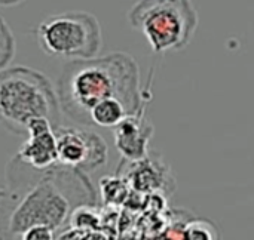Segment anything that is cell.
<instances>
[{
	"label": "cell",
	"instance_id": "1",
	"mask_svg": "<svg viewBox=\"0 0 254 240\" xmlns=\"http://www.w3.org/2000/svg\"><path fill=\"white\" fill-rule=\"evenodd\" d=\"M152 74L144 89L140 88L137 61L125 52L106 56L71 59L63 67L57 82L60 110L82 125H89V110L107 98L119 99L128 113L149 105L152 98Z\"/></svg>",
	"mask_w": 254,
	"mask_h": 240
},
{
	"label": "cell",
	"instance_id": "2",
	"mask_svg": "<svg viewBox=\"0 0 254 240\" xmlns=\"http://www.w3.org/2000/svg\"><path fill=\"white\" fill-rule=\"evenodd\" d=\"M40 177L33 180L25 192H0V209L4 215L6 236H21L33 226H48L54 232L60 229L71 211V193L92 190L85 172L64 166H52L40 171Z\"/></svg>",
	"mask_w": 254,
	"mask_h": 240
},
{
	"label": "cell",
	"instance_id": "3",
	"mask_svg": "<svg viewBox=\"0 0 254 240\" xmlns=\"http://www.w3.org/2000/svg\"><path fill=\"white\" fill-rule=\"evenodd\" d=\"M60 104L51 80L24 65L0 70V123L16 135H24L31 119L45 117L60 125Z\"/></svg>",
	"mask_w": 254,
	"mask_h": 240
},
{
	"label": "cell",
	"instance_id": "4",
	"mask_svg": "<svg viewBox=\"0 0 254 240\" xmlns=\"http://www.w3.org/2000/svg\"><path fill=\"white\" fill-rule=\"evenodd\" d=\"M155 53L186 48L198 27V12L192 0H138L128 13Z\"/></svg>",
	"mask_w": 254,
	"mask_h": 240
},
{
	"label": "cell",
	"instance_id": "5",
	"mask_svg": "<svg viewBox=\"0 0 254 240\" xmlns=\"http://www.w3.org/2000/svg\"><path fill=\"white\" fill-rule=\"evenodd\" d=\"M36 39L45 53L67 59L94 58L103 45L98 19L82 10L48 16L39 24Z\"/></svg>",
	"mask_w": 254,
	"mask_h": 240
},
{
	"label": "cell",
	"instance_id": "6",
	"mask_svg": "<svg viewBox=\"0 0 254 240\" xmlns=\"http://www.w3.org/2000/svg\"><path fill=\"white\" fill-rule=\"evenodd\" d=\"M57 163L82 172L94 171L107 162V144L98 134L76 126H55Z\"/></svg>",
	"mask_w": 254,
	"mask_h": 240
},
{
	"label": "cell",
	"instance_id": "7",
	"mask_svg": "<svg viewBox=\"0 0 254 240\" xmlns=\"http://www.w3.org/2000/svg\"><path fill=\"white\" fill-rule=\"evenodd\" d=\"M118 175L128 183L129 189L140 193L173 192L174 187L171 168L159 154L147 153L138 160H124L118 169Z\"/></svg>",
	"mask_w": 254,
	"mask_h": 240
},
{
	"label": "cell",
	"instance_id": "8",
	"mask_svg": "<svg viewBox=\"0 0 254 240\" xmlns=\"http://www.w3.org/2000/svg\"><path fill=\"white\" fill-rule=\"evenodd\" d=\"M54 128L55 126L45 117L31 119L25 128L28 138L21 145L15 157L37 171L57 166V141Z\"/></svg>",
	"mask_w": 254,
	"mask_h": 240
},
{
	"label": "cell",
	"instance_id": "9",
	"mask_svg": "<svg viewBox=\"0 0 254 240\" xmlns=\"http://www.w3.org/2000/svg\"><path fill=\"white\" fill-rule=\"evenodd\" d=\"M146 110L147 105L135 113L127 114L113 128L115 145L125 160H138L149 153L153 125L146 117Z\"/></svg>",
	"mask_w": 254,
	"mask_h": 240
},
{
	"label": "cell",
	"instance_id": "10",
	"mask_svg": "<svg viewBox=\"0 0 254 240\" xmlns=\"http://www.w3.org/2000/svg\"><path fill=\"white\" fill-rule=\"evenodd\" d=\"M128 113L125 105L116 98H107L95 104L88 114L89 125L100 128H115Z\"/></svg>",
	"mask_w": 254,
	"mask_h": 240
},
{
	"label": "cell",
	"instance_id": "11",
	"mask_svg": "<svg viewBox=\"0 0 254 240\" xmlns=\"http://www.w3.org/2000/svg\"><path fill=\"white\" fill-rule=\"evenodd\" d=\"M128 192H129V186L121 175L104 177L101 180V193H103V199L107 203L125 202L128 197Z\"/></svg>",
	"mask_w": 254,
	"mask_h": 240
},
{
	"label": "cell",
	"instance_id": "12",
	"mask_svg": "<svg viewBox=\"0 0 254 240\" xmlns=\"http://www.w3.org/2000/svg\"><path fill=\"white\" fill-rule=\"evenodd\" d=\"M183 240H219V230L207 220H192L185 224Z\"/></svg>",
	"mask_w": 254,
	"mask_h": 240
},
{
	"label": "cell",
	"instance_id": "13",
	"mask_svg": "<svg viewBox=\"0 0 254 240\" xmlns=\"http://www.w3.org/2000/svg\"><path fill=\"white\" fill-rule=\"evenodd\" d=\"M15 55V37L6 21L0 16V70L7 67Z\"/></svg>",
	"mask_w": 254,
	"mask_h": 240
},
{
	"label": "cell",
	"instance_id": "14",
	"mask_svg": "<svg viewBox=\"0 0 254 240\" xmlns=\"http://www.w3.org/2000/svg\"><path fill=\"white\" fill-rule=\"evenodd\" d=\"M54 230L48 226H33L27 229L19 238L21 240H54Z\"/></svg>",
	"mask_w": 254,
	"mask_h": 240
},
{
	"label": "cell",
	"instance_id": "15",
	"mask_svg": "<svg viewBox=\"0 0 254 240\" xmlns=\"http://www.w3.org/2000/svg\"><path fill=\"white\" fill-rule=\"evenodd\" d=\"M22 0H0V4L1 6H13V4H18L21 3Z\"/></svg>",
	"mask_w": 254,
	"mask_h": 240
}]
</instances>
